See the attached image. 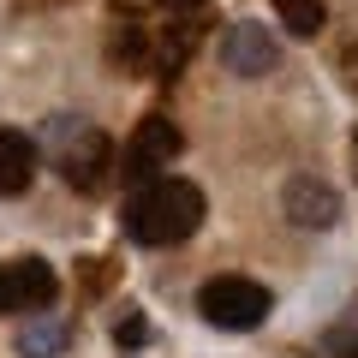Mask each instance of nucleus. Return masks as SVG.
<instances>
[{
    "label": "nucleus",
    "mask_w": 358,
    "mask_h": 358,
    "mask_svg": "<svg viewBox=\"0 0 358 358\" xmlns=\"http://www.w3.org/2000/svg\"><path fill=\"white\" fill-rule=\"evenodd\" d=\"M179 126L167 114H150L138 131H131V143L120 150V179H131V185H150V179H162V167L179 155Z\"/></svg>",
    "instance_id": "obj_4"
},
{
    "label": "nucleus",
    "mask_w": 358,
    "mask_h": 358,
    "mask_svg": "<svg viewBox=\"0 0 358 358\" xmlns=\"http://www.w3.org/2000/svg\"><path fill=\"white\" fill-rule=\"evenodd\" d=\"M60 293L54 268L42 257H6L0 263V317H18V310H42Z\"/></svg>",
    "instance_id": "obj_5"
},
{
    "label": "nucleus",
    "mask_w": 358,
    "mask_h": 358,
    "mask_svg": "<svg viewBox=\"0 0 358 358\" xmlns=\"http://www.w3.org/2000/svg\"><path fill=\"white\" fill-rule=\"evenodd\" d=\"M221 60H227V72H239V78H268L275 66H281V42L268 36L263 24H233L227 30V42H221Z\"/></svg>",
    "instance_id": "obj_6"
},
{
    "label": "nucleus",
    "mask_w": 358,
    "mask_h": 358,
    "mask_svg": "<svg viewBox=\"0 0 358 358\" xmlns=\"http://www.w3.org/2000/svg\"><path fill=\"white\" fill-rule=\"evenodd\" d=\"M275 18H281L293 36H317L322 18H329V6H322V0H275Z\"/></svg>",
    "instance_id": "obj_10"
},
{
    "label": "nucleus",
    "mask_w": 358,
    "mask_h": 358,
    "mask_svg": "<svg viewBox=\"0 0 358 358\" xmlns=\"http://www.w3.org/2000/svg\"><path fill=\"white\" fill-rule=\"evenodd\" d=\"M54 167H60V179L72 192H102L120 162H114V143L96 126H84V120H54Z\"/></svg>",
    "instance_id": "obj_2"
},
{
    "label": "nucleus",
    "mask_w": 358,
    "mask_h": 358,
    "mask_svg": "<svg viewBox=\"0 0 358 358\" xmlns=\"http://www.w3.org/2000/svg\"><path fill=\"white\" fill-rule=\"evenodd\" d=\"M352 173H358V131H352Z\"/></svg>",
    "instance_id": "obj_13"
},
{
    "label": "nucleus",
    "mask_w": 358,
    "mask_h": 358,
    "mask_svg": "<svg viewBox=\"0 0 358 358\" xmlns=\"http://www.w3.org/2000/svg\"><path fill=\"white\" fill-rule=\"evenodd\" d=\"M281 203H287V221H293V227H310V233H322V227L341 221V197H334V185H322V179H310V173L287 179Z\"/></svg>",
    "instance_id": "obj_7"
},
{
    "label": "nucleus",
    "mask_w": 358,
    "mask_h": 358,
    "mask_svg": "<svg viewBox=\"0 0 358 358\" xmlns=\"http://www.w3.org/2000/svg\"><path fill=\"white\" fill-rule=\"evenodd\" d=\"M114 334H120V341H126V346H131V341H143V317H126V322H120Z\"/></svg>",
    "instance_id": "obj_11"
},
{
    "label": "nucleus",
    "mask_w": 358,
    "mask_h": 358,
    "mask_svg": "<svg viewBox=\"0 0 358 358\" xmlns=\"http://www.w3.org/2000/svg\"><path fill=\"white\" fill-rule=\"evenodd\" d=\"M60 346H72V322H66V317L24 322V329H18V358H54Z\"/></svg>",
    "instance_id": "obj_9"
},
{
    "label": "nucleus",
    "mask_w": 358,
    "mask_h": 358,
    "mask_svg": "<svg viewBox=\"0 0 358 358\" xmlns=\"http://www.w3.org/2000/svg\"><path fill=\"white\" fill-rule=\"evenodd\" d=\"M30 179H36V143L24 131H0V197L30 192Z\"/></svg>",
    "instance_id": "obj_8"
},
{
    "label": "nucleus",
    "mask_w": 358,
    "mask_h": 358,
    "mask_svg": "<svg viewBox=\"0 0 358 358\" xmlns=\"http://www.w3.org/2000/svg\"><path fill=\"white\" fill-rule=\"evenodd\" d=\"M268 310H275V299L251 275H215L197 287V317L215 329H257V322H268Z\"/></svg>",
    "instance_id": "obj_3"
},
{
    "label": "nucleus",
    "mask_w": 358,
    "mask_h": 358,
    "mask_svg": "<svg viewBox=\"0 0 358 358\" xmlns=\"http://www.w3.org/2000/svg\"><path fill=\"white\" fill-rule=\"evenodd\" d=\"M197 221H203V192L179 173H162L150 185H138L126 203V233L138 245H179L197 233Z\"/></svg>",
    "instance_id": "obj_1"
},
{
    "label": "nucleus",
    "mask_w": 358,
    "mask_h": 358,
    "mask_svg": "<svg viewBox=\"0 0 358 358\" xmlns=\"http://www.w3.org/2000/svg\"><path fill=\"white\" fill-rule=\"evenodd\" d=\"M167 6H179V13H192V6H203V0H167Z\"/></svg>",
    "instance_id": "obj_12"
},
{
    "label": "nucleus",
    "mask_w": 358,
    "mask_h": 358,
    "mask_svg": "<svg viewBox=\"0 0 358 358\" xmlns=\"http://www.w3.org/2000/svg\"><path fill=\"white\" fill-rule=\"evenodd\" d=\"M346 358H358V341H352V346H346Z\"/></svg>",
    "instance_id": "obj_14"
}]
</instances>
